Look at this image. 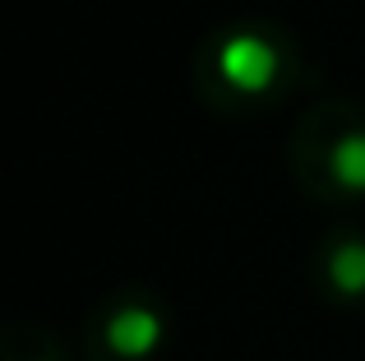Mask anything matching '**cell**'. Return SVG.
Returning a JSON list of instances; mask_svg holds the SVG:
<instances>
[{"label":"cell","mask_w":365,"mask_h":361,"mask_svg":"<svg viewBox=\"0 0 365 361\" xmlns=\"http://www.w3.org/2000/svg\"><path fill=\"white\" fill-rule=\"evenodd\" d=\"M329 167H333V176H338L342 190H365V135L361 130H351V135H342L338 144H333Z\"/></svg>","instance_id":"obj_3"},{"label":"cell","mask_w":365,"mask_h":361,"mask_svg":"<svg viewBox=\"0 0 365 361\" xmlns=\"http://www.w3.org/2000/svg\"><path fill=\"white\" fill-rule=\"evenodd\" d=\"M158 338H162V320L153 315L148 306H125V310H116V315H111V325H107L111 352L125 357V361L148 357L153 347H158Z\"/></svg>","instance_id":"obj_2"},{"label":"cell","mask_w":365,"mask_h":361,"mask_svg":"<svg viewBox=\"0 0 365 361\" xmlns=\"http://www.w3.org/2000/svg\"><path fill=\"white\" fill-rule=\"evenodd\" d=\"M217 70H222V79L232 83V88L264 93L268 83L277 79V51H273V42H264V37H255V33H236V37H227L222 51H217Z\"/></svg>","instance_id":"obj_1"},{"label":"cell","mask_w":365,"mask_h":361,"mask_svg":"<svg viewBox=\"0 0 365 361\" xmlns=\"http://www.w3.org/2000/svg\"><path fill=\"white\" fill-rule=\"evenodd\" d=\"M329 278L338 283V292L361 297L365 292V241H342L329 255Z\"/></svg>","instance_id":"obj_4"}]
</instances>
